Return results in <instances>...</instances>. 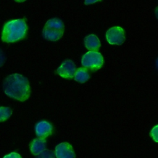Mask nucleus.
I'll return each mask as SVG.
<instances>
[{
	"instance_id": "nucleus-1",
	"label": "nucleus",
	"mask_w": 158,
	"mask_h": 158,
	"mask_svg": "<svg viewBox=\"0 0 158 158\" xmlns=\"http://www.w3.org/2000/svg\"><path fill=\"white\" fill-rule=\"evenodd\" d=\"M4 93L9 97L24 101L30 95V86L28 80L23 75L14 73L7 76L3 81Z\"/></svg>"
},
{
	"instance_id": "nucleus-2",
	"label": "nucleus",
	"mask_w": 158,
	"mask_h": 158,
	"mask_svg": "<svg viewBox=\"0 0 158 158\" xmlns=\"http://www.w3.org/2000/svg\"><path fill=\"white\" fill-rule=\"evenodd\" d=\"M27 25L24 19H14L7 22L3 26L1 39L6 43H14L25 37Z\"/></svg>"
},
{
	"instance_id": "nucleus-3",
	"label": "nucleus",
	"mask_w": 158,
	"mask_h": 158,
	"mask_svg": "<svg viewBox=\"0 0 158 158\" xmlns=\"http://www.w3.org/2000/svg\"><path fill=\"white\" fill-rule=\"evenodd\" d=\"M64 30V25L60 19H51L46 23L43 30V36L48 40L56 41L62 37Z\"/></svg>"
},
{
	"instance_id": "nucleus-4",
	"label": "nucleus",
	"mask_w": 158,
	"mask_h": 158,
	"mask_svg": "<svg viewBox=\"0 0 158 158\" xmlns=\"http://www.w3.org/2000/svg\"><path fill=\"white\" fill-rule=\"evenodd\" d=\"M81 64L84 68L92 70L99 69L103 64V57L101 53L97 51H89L82 57Z\"/></svg>"
},
{
	"instance_id": "nucleus-5",
	"label": "nucleus",
	"mask_w": 158,
	"mask_h": 158,
	"mask_svg": "<svg viewBox=\"0 0 158 158\" xmlns=\"http://www.w3.org/2000/svg\"><path fill=\"white\" fill-rule=\"evenodd\" d=\"M106 38L110 44H122L125 41V33L120 27H114L109 29L106 33Z\"/></svg>"
},
{
	"instance_id": "nucleus-6",
	"label": "nucleus",
	"mask_w": 158,
	"mask_h": 158,
	"mask_svg": "<svg viewBox=\"0 0 158 158\" xmlns=\"http://www.w3.org/2000/svg\"><path fill=\"white\" fill-rule=\"evenodd\" d=\"M76 66L71 60L64 61L57 69V73L64 78H72L76 72Z\"/></svg>"
},
{
	"instance_id": "nucleus-7",
	"label": "nucleus",
	"mask_w": 158,
	"mask_h": 158,
	"mask_svg": "<svg viewBox=\"0 0 158 158\" xmlns=\"http://www.w3.org/2000/svg\"><path fill=\"white\" fill-rule=\"evenodd\" d=\"M56 158H75L72 146L68 143H62L56 147Z\"/></svg>"
},
{
	"instance_id": "nucleus-8",
	"label": "nucleus",
	"mask_w": 158,
	"mask_h": 158,
	"mask_svg": "<svg viewBox=\"0 0 158 158\" xmlns=\"http://www.w3.org/2000/svg\"><path fill=\"white\" fill-rule=\"evenodd\" d=\"M35 132L38 137L46 138L52 134V126L46 121L40 122L35 126Z\"/></svg>"
},
{
	"instance_id": "nucleus-9",
	"label": "nucleus",
	"mask_w": 158,
	"mask_h": 158,
	"mask_svg": "<svg viewBox=\"0 0 158 158\" xmlns=\"http://www.w3.org/2000/svg\"><path fill=\"white\" fill-rule=\"evenodd\" d=\"M46 146V142L44 138H36L33 139L30 145L31 153L34 155H38L44 151Z\"/></svg>"
},
{
	"instance_id": "nucleus-10",
	"label": "nucleus",
	"mask_w": 158,
	"mask_h": 158,
	"mask_svg": "<svg viewBox=\"0 0 158 158\" xmlns=\"http://www.w3.org/2000/svg\"><path fill=\"white\" fill-rule=\"evenodd\" d=\"M84 42L86 48L91 51H97L101 46L99 38L95 35L93 34L86 36L84 40Z\"/></svg>"
},
{
	"instance_id": "nucleus-11",
	"label": "nucleus",
	"mask_w": 158,
	"mask_h": 158,
	"mask_svg": "<svg viewBox=\"0 0 158 158\" xmlns=\"http://www.w3.org/2000/svg\"><path fill=\"white\" fill-rule=\"evenodd\" d=\"M75 80L80 83H85L89 78V73L86 69L84 67H80L76 70L75 73Z\"/></svg>"
},
{
	"instance_id": "nucleus-12",
	"label": "nucleus",
	"mask_w": 158,
	"mask_h": 158,
	"mask_svg": "<svg viewBox=\"0 0 158 158\" xmlns=\"http://www.w3.org/2000/svg\"><path fill=\"white\" fill-rule=\"evenodd\" d=\"M12 114V110L7 107H0V122L6 120Z\"/></svg>"
},
{
	"instance_id": "nucleus-13",
	"label": "nucleus",
	"mask_w": 158,
	"mask_h": 158,
	"mask_svg": "<svg viewBox=\"0 0 158 158\" xmlns=\"http://www.w3.org/2000/svg\"><path fill=\"white\" fill-rule=\"evenodd\" d=\"M36 158H55V154L52 151L44 150L38 154Z\"/></svg>"
},
{
	"instance_id": "nucleus-14",
	"label": "nucleus",
	"mask_w": 158,
	"mask_h": 158,
	"mask_svg": "<svg viewBox=\"0 0 158 158\" xmlns=\"http://www.w3.org/2000/svg\"><path fill=\"white\" fill-rule=\"evenodd\" d=\"M3 158H22V157L17 152H11L5 156Z\"/></svg>"
},
{
	"instance_id": "nucleus-15",
	"label": "nucleus",
	"mask_w": 158,
	"mask_h": 158,
	"mask_svg": "<svg viewBox=\"0 0 158 158\" xmlns=\"http://www.w3.org/2000/svg\"><path fill=\"white\" fill-rule=\"evenodd\" d=\"M5 60H6V57H5V55L4 54V52H2V51L0 49V67L2 66L5 62Z\"/></svg>"
},
{
	"instance_id": "nucleus-16",
	"label": "nucleus",
	"mask_w": 158,
	"mask_h": 158,
	"mask_svg": "<svg viewBox=\"0 0 158 158\" xmlns=\"http://www.w3.org/2000/svg\"><path fill=\"white\" fill-rule=\"evenodd\" d=\"M157 127L156 126L151 131V136L152 137L155 139L156 141H157Z\"/></svg>"
}]
</instances>
